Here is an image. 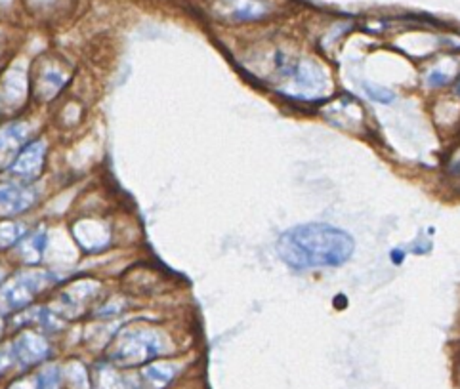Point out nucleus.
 I'll return each instance as SVG.
<instances>
[{"label":"nucleus","mask_w":460,"mask_h":389,"mask_svg":"<svg viewBox=\"0 0 460 389\" xmlns=\"http://www.w3.org/2000/svg\"><path fill=\"white\" fill-rule=\"evenodd\" d=\"M354 239L327 224L296 225L278 241L279 258L293 270L339 268L354 256Z\"/></svg>","instance_id":"1"},{"label":"nucleus","mask_w":460,"mask_h":389,"mask_svg":"<svg viewBox=\"0 0 460 389\" xmlns=\"http://www.w3.org/2000/svg\"><path fill=\"white\" fill-rule=\"evenodd\" d=\"M278 88L298 100H321L329 94L331 79L323 66L310 57L275 54L273 59Z\"/></svg>","instance_id":"2"},{"label":"nucleus","mask_w":460,"mask_h":389,"mask_svg":"<svg viewBox=\"0 0 460 389\" xmlns=\"http://www.w3.org/2000/svg\"><path fill=\"white\" fill-rule=\"evenodd\" d=\"M171 349V341L166 340L163 332L137 326V329L122 331L115 338L111 349L107 351V359H110V363L128 370L155 361Z\"/></svg>","instance_id":"3"},{"label":"nucleus","mask_w":460,"mask_h":389,"mask_svg":"<svg viewBox=\"0 0 460 389\" xmlns=\"http://www.w3.org/2000/svg\"><path fill=\"white\" fill-rule=\"evenodd\" d=\"M52 281L54 277L46 271H29L18 275L13 281H10L3 290H0V309H3V314H6V311L23 309Z\"/></svg>","instance_id":"4"},{"label":"nucleus","mask_w":460,"mask_h":389,"mask_svg":"<svg viewBox=\"0 0 460 389\" xmlns=\"http://www.w3.org/2000/svg\"><path fill=\"white\" fill-rule=\"evenodd\" d=\"M212 8L226 20L254 22L264 18L271 6L268 0H214Z\"/></svg>","instance_id":"5"},{"label":"nucleus","mask_w":460,"mask_h":389,"mask_svg":"<svg viewBox=\"0 0 460 389\" xmlns=\"http://www.w3.org/2000/svg\"><path fill=\"white\" fill-rule=\"evenodd\" d=\"M10 348L15 357V363L20 367H33L50 357L49 341L35 332H22L13 340V344Z\"/></svg>","instance_id":"6"},{"label":"nucleus","mask_w":460,"mask_h":389,"mask_svg":"<svg viewBox=\"0 0 460 389\" xmlns=\"http://www.w3.org/2000/svg\"><path fill=\"white\" fill-rule=\"evenodd\" d=\"M44 155H46V144L42 142V139L29 144L20 151L18 157H15V161L10 164L8 172L22 181L35 180L42 170Z\"/></svg>","instance_id":"7"},{"label":"nucleus","mask_w":460,"mask_h":389,"mask_svg":"<svg viewBox=\"0 0 460 389\" xmlns=\"http://www.w3.org/2000/svg\"><path fill=\"white\" fill-rule=\"evenodd\" d=\"M125 370L113 363H100L92 375V385L94 389H142L137 372L128 375Z\"/></svg>","instance_id":"8"},{"label":"nucleus","mask_w":460,"mask_h":389,"mask_svg":"<svg viewBox=\"0 0 460 389\" xmlns=\"http://www.w3.org/2000/svg\"><path fill=\"white\" fill-rule=\"evenodd\" d=\"M180 375V367L174 363H147L137 370L142 389H166Z\"/></svg>","instance_id":"9"},{"label":"nucleus","mask_w":460,"mask_h":389,"mask_svg":"<svg viewBox=\"0 0 460 389\" xmlns=\"http://www.w3.org/2000/svg\"><path fill=\"white\" fill-rule=\"evenodd\" d=\"M37 200V193L23 185H0V214L25 212Z\"/></svg>","instance_id":"10"},{"label":"nucleus","mask_w":460,"mask_h":389,"mask_svg":"<svg viewBox=\"0 0 460 389\" xmlns=\"http://www.w3.org/2000/svg\"><path fill=\"white\" fill-rule=\"evenodd\" d=\"M27 124L13 122L0 130V159L8 157L15 149H18L27 137Z\"/></svg>","instance_id":"11"},{"label":"nucleus","mask_w":460,"mask_h":389,"mask_svg":"<svg viewBox=\"0 0 460 389\" xmlns=\"http://www.w3.org/2000/svg\"><path fill=\"white\" fill-rule=\"evenodd\" d=\"M61 382H64V389H94L92 376L81 363H69L61 368Z\"/></svg>","instance_id":"12"},{"label":"nucleus","mask_w":460,"mask_h":389,"mask_svg":"<svg viewBox=\"0 0 460 389\" xmlns=\"http://www.w3.org/2000/svg\"><path fill=\"white\" fill-rule=\"evenodd\" d=\"M453 75H455V66L453 64H449L447 67L446 66H436L434 69L428 71L426 84L432 86V88L443 86V84H447L453 79Z\"/></svg>","instance_id":"13"},{"label":"nucleus","mask_w":460,"mask_h":389,"mask_svg":"<svg viewBox=\"0 0 460 389\" xmlns=\"http://www.w3.org/2000/svg\"><path fill=\"white\" fill-rule=\"evenodd\" d=\"M61 84H64V75H61V71H46L40 76V90H44L46 98L56 94Z\"/></svg>","instance_id":"14"},{"label":"nucleus","mask_w":460,"mask_h":389,"mask_svg":"<svg viewBox=\"0 0 460 389\" xmlns=\"http://www.w3.org/2000/svg\"><path fill=\"white\" fill-rule=\"evenodd\" d=\"M23 225L20 224H3L0 225V246H10L23 237Z\"/></svg>","instance_id":"15"},{"label":"nucleus","mask_w":460,"mask_h":389,"mask_svg":"<svg viewBox=\"0 0 460 389\" xmlns=\"http://www.w3.org/2000/svg\"><path fill=\"white\" fill-rule=\"evenodd\" d=\"M42 246H44L42 233H39V235H35L33 239L23 241V244H22L23 258H25L27 261H37L39 256H40V252H42Z\"/></svg>","instance_id":"16"},{"label":"nucleus","mask_w":460,"mask_h":389,"mask_svg":"<svg viewBox=\"0 0 460 389\" xmlns=\"http://www.w3.org/2000/svg\"><path fill=\"white\" fill-rule=\"evenodd\" d=\"M365 92L369 94L373 100L380 102V103H390L394 100V92L386 90V88H380V86H375V84H367L365 86Z\"/></svg>","instance_id":"17"},{"label":"nucleus","mask_w":460,"mask_h":389,"mask_svg":"<svg viewBox=\"0 0 460 389\" xmlns=\"http://www.w3.org/2000/svg\"><path fill=\"white\" fill-rule=\"evenodd\" d=\"M8 389H40V378H39V375L37 376H25V378L12 382L8 385Z\"/></svg>","instance_id":"18"},{"label":"nucleus","mask_w":460,"mask_h":389,"mask_svg":"<svg viewBox=\"0 0 460 389\" xmlns=\"http://www.w3.org/2000/svg\"><path fill=\"white\" fill-rule=\"evenodd\" d=\"M458 94H460V83H458Z\"/></svg>","instance_id":"19"}]
</instances>
